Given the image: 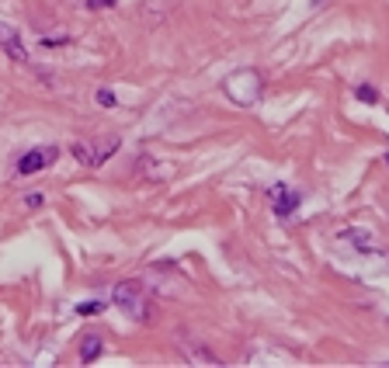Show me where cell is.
<instances>
[{
  "label": "cell",
  "mask_w": 389,
  "mask_h": 368,
  "mask_svg": "<svg viewBox=\"0 0 389 368\" xmlns=\"http://www.w3.org/2000/svg\"><path fill=\"white\" fill-rule=\"evenodd\" d=\"M222 91H226V97H229L233 104L250 108V104H257V97L264 91V80H261L257 70H236L233 77L222 80Z\"/></svg>",
  "instance_id": "cell-1"
},
{
  "label": "cell",
  "mask_w": 389,
  "mask_h": 368,
  "mask_svg": "<svg viewBox=\"0 0 389 368\" xmlns=\"http://www.w3.org/2000/svg\"><path fill=\"white\" fill-rule=\"evenodd\" d=\"M111 302H115L125 316H132V320H146V316H150V313H146V295H143V288H139L136 281H122V285H115Z\"/></svg>",
  "instance_id": "cell-2"
},
{
  "label": "cell",
  "mask_w": 389,
  "mask_h": 368,
  "mask_svg": "<svg viewBox=\"0 0 389 368\" xmlns=\"http://www.w3.org/2000/svg\"><path fill=\"white\" fill-rule=\"evenodd\" d=\"M118 150V136H104V139H97V143H73V157L80 160V164H91V167H97V164H104V157H111Z\"/></svg>",
  "instance_id": "cell-3"
},
{
  "label": "cell",
  "mask_w": 389,
  "mask_h": 368,
  "mask_svg": "<svg viewBox=\"0 0 389 368\" xmlns=\"http://www.w3.org/2000/svg\"><path fill=\"white\" fill-rule=\"evenodd\" d=\"M56 157H59L56 146H38V150H31V153H24V157L17 160V174H38L42 167L56 164Z\"/></svg>",
  "instance_id": "cell-4"
},
{
  "label": "cell",
  "mask_w": 389,
  "mask_h": 368,
  "mask_svg": "<svg viewBox=\"0 0 389 368\" xmlns=\"http://www.w3.org/2000/svg\"><path fill=\"white\" fill-rule=\"evenodd\" d=\"M0 49H3L14 63H24V59H28V52H24V42H21L17 28H14V24H7V21H0Z\"/></svg>",
  "instance_id": "cell-5"
},
{
  "label": "cell",
  "mask_w": 389,
  "mask_h": 368,
  "mask_svg": "<svg viewBox=\"0 0 389 368\" xmlns=\"http://www.w3.org/2000/svg\"><path fill=\"white\" fill-rule=\"evenodd\" d=\"M271 205H275V212H278V215H292V212H295V205H299V194L289 191L285 184H275V187H271Z\"/></svg>",
  "instance_id": "cell-6"
},
{
  "label": "cell",
  "mask_w": 389,
  "mask_h": 368,
  "mask_svg": "<svg viewBox=\"0 0 389 368\" xmlns=\"http://www.w3.org/2000/svg\"><path fill=\"white\" fill-rule=\"evenodd\" d=\"M185 351H188V362H201V365H219V358L212 355V351H205V348H194L185 341Z\"/></svg>",
  "instance_id": "cell-7"
},
{
  "label": "cell",
  "mask_w": 389,
  "mask_h": 368,
  "mask_svg": "<svg viewBox=\"0 0 389 368\" xmlns=\"http://www.w3.org/2000/svg\"><path fill=\"white\" fill-rule=\"evenodd\" d=\"M97 355H101V341H97V337H84V344H80V358L91 365V362H97Z\"/></svg>",
  "instance_id": "cell-8"
},
{
  "label": "cell",
  "mask_w": 389,
  "mask_h": 368,
  "mask_svg": "<svg viewBox=\"0 0 389 368\" xmlns=\"http://www.w3.org/2000/svg\"><path fill=\"white\" fill-rule=\"evenodd\" d=\"M355 94H358V101H365V104H376V101H379V91H376L372 84H362Z\"/></svg>",
  "instance_id": "cell-9"
},
{
  "label": "cell",
  "mask_w": 389,
  "mask_h": 368,
  "mask_svg": "<svg viewBox=\"0 0 389 368\" xmlns=\"http://www.w3.org/2000/svg\"><path fill=\"white\" fill-rule=\"evenodd\" d=\"M104 306H108V302H80L77 313H80V316H91V313H101Z\"/></svg>",
  "instance_id": "cell-10"
},
{
  "label": "cell",
  "mask_w": 389,
  "mask_h": 368,
  "mask_svg": "<svg viewBox=\"0 0 389 368\" xmlns=\"http://www.w3.org/2000/svg\"><path fill=\"white\" fill-rule=\"evenodd\" d=\"M97 104H104V108H115L118 101H115V94H111V91H97Z\"/></svg>",
  "instance_id": "cell-11"
},
{
  "label": "cell",
  "mask_w": 389,
  "mask_h": 368,
  "mask_svg": "<svg viewBox=\"0 0 389 368\" xmlns=\"http://www.w3.org/2000/svg\"><path fill=\"white\" fill-rule=\"evenodd\" d=\"M91 10H104V7H115V0H87Z\"/></svg>",
  "instance_id": "cell-12"
},
{
  "label": "cell",
  "mask_w": 389,
  "mask_h": 368,
  "mask_svg": "<svg viewBox=\"0 0 389 368\" xmlns=\"http://www.w3.org/2000/svg\"><path fill=\"white\" fill-rule=\"evenodd\" d=\"M386 167H389V153H386Z\"/></svg>",
  "instance_id": "cell-13"
}]
</instances>
